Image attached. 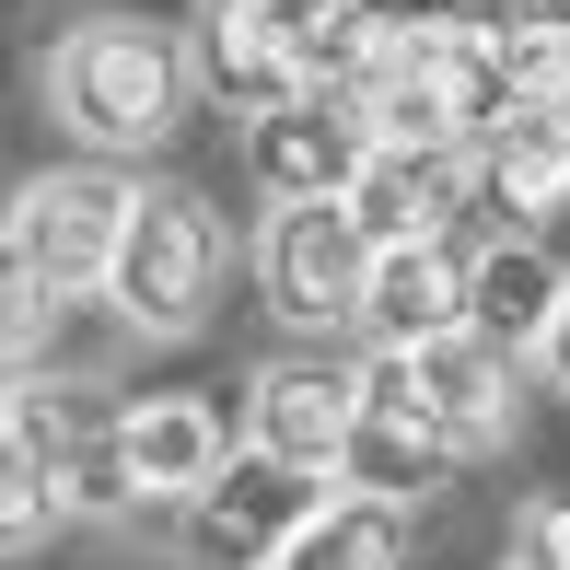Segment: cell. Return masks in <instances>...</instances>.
Returning a JSON list of instances; mask_svg holds the SVG:
<instances>
[{
	"label": "cell",
	"instance_id": "1",
	"mask_svg": "<svg viewBox=\"0 0 570 570\" xmlns=\"http://www.w3.org/2000/svg\"><path fill=\"white\" fill-rule=\"evenodd\" d=\"M326 82L361 94L373 140H407V151H478L512 117L501 36L454 12H350L326 47Z\"/></svg>",
	"mask_w": 570,
	"mask_h": 570
},
{
	"label": "cell",
	"instance_id": "2",
	"mask_svg": "<svg viewBox=\"0 0 570 570\" xmlns=\"http://www.w3.org/2000/svg\"><path fill=\"white\" fill-rule=\"evenodd\" d=\"M187 47L140 12H82L59 47L36 59V94L94 164H128V151H164L175 117H187Z\"/></svg>",
	"mask_w": 570,
	"mask_h": 570
},
{
	"label": "cell",
	"instance_id": "3",
	"mask_svg": "<svg viewBox=\"0 0 570 570\" xmlns=\"http://www.w3.org/2000/svg\"><path fill=\"white\" fill-rule=\"evenodd\" d=\"M512 396H524V350L478 338V326H454V338H431V350H373L361 361V407L420 431V443L454 454V465L512 443Z\"/></svg>",
	"mask_w": 570,
	"mask_h": 570
},
{
	"label": "cell",
	"instance_id": "4",
	"mask_svg": "<svg viewBox=\"0 0 570 570\" xmlns=\"http://www.w3.org/2000/svg\"><path fill=\"white\" fill-rule=\"evenodd\" d=\"M106 303H117V326H140V338H187V326L222 303V210L198 187H140Z\"/></svg>",
	"mask_w": 570,
	"mask_h": 570
},
{
	"label": "cell",
	"instance_id": "5",
	"mask_svg": "<svg viewBox=\"0 0 570 570\" xmlns=\"http://www.w3.org/2000/svg\"><path fill=\"white\" fill-rule=\"evenodd\" d=\"M361 279H373V233H361L350 198H292L256 233V292L292 338H326V326H361Z\"/></svg>",
	"mask_w": 570,
	"mask_h": 570
},
{
	"label": "cell",
	"instance_id": "6",
	"mask_svg": "<svg viewBox=\"0 0 570 570\" xmlns=\"http://www.w3.org/2000/svg\"><path fill=\"white\" fill-rule=\"evenodd\" d=\"M128 210H140V187H128L117 164H59L36 175V187L12 198V245L47 268V292L82 303L117 279V245H128Z\"/></svg>",
	"mask_w": 570,
	"mask_h": 570
},
{
	"label": "cell",
	"instance_id": "7",
	"mask_svg": "<svg viewBox=\"0 0 570 570\" xmlns=\"http://www.w3.org/2000/svg\"><path fill=\"white\" fill-rule=\"evenodd\" d=\"M361 164H373V117H361V94H338V82L292 94L279 117L245 128V175H256L268 210H292V198H350Z\"/></svg>",
	"mask_w": 570,
	"mask_h": 570
},
{
	"label": "cell",
	"instance_id": "8",
	"mask_svg": "<svg viewBox=\"0 0 570 570\" xmlns=\"http://www.w3.org/2000/svg\"><path fill=\"white\" fill-rule=\"evenodd\" d=\"M350 443H361V373L350 361H268V373L245 384V454L303 465V478L338 489Z\"/></svg>",
	"mask_w": 570,
	"mask_h": 570
},
{
	"label": "cell",
	"instance_id": "9",
	"mask_svg": "<svg viewBox=\"0 0 570 570\" xmlns=\"http://www.w3.org/2000/svg\"><path fill=\"white\" fill-rule=\"evenodd\" d=\"M315 501H326V478L268 465V454H233L222 478L187 501V559L198 570H268L303 524H315Z\"/></svg>",
	"mask_w": 570,
	"mask_h": 570
},
{
	"label": "cell",
	"instance_id": "10",
	"mask_svg": "<svg viewBox=\"0 0 570 570\" xmlns=\"http://www.w3.org/2000/svg\"><path fill=\"white\" fill-rule=\"evenodd\" d=\"M187 70H198V82H210L245 128H256V117H279L292 94H315V82H326V59H315V47L268 36V23H256V12H233V0H198V47H187Z\"/></svg>",
	"mask_w": 570,
	"mask_h": 570
},
{
	"label": "cell",
	"instance_id": "11",
	"mask_svg": "<svg viewBox=\"0 0 570 570\" xmlns=\"http://www.w3.org/2000/svg\"><path fill=\"white\" fill-rule=\"evenodd\" d=\"M478 198V151H407V140H373L350 210L373 245H454V210Z\"/></svg>",
	"mask_w": 570,
	"mask_h": 570
},
{
	"label": "cell",
	"instance_id": "12",
	"mask_svg": "<svg viewBox=\"0 0 570 570\" xmlns=\"http://www.w3.org/2000/svg\"><path fill=\"white\" fill-rule=\"evenodd\" d=\"M117 454H128V489L140 501H175L187 512L198 489L233 465V420L210 396H128L117 407Z\"/></svg>",
	"mask_w": 570,
	"mask_h": 570
},
{
	"label": "cell",
	"instance_id": "13",
	"mask_svg": "<svg viewBox=\"0 0 570 570\" xmlns=\"http://www.w3.org/2000/svg\"><path fill=\"white\" fill-rule=\"evenodd\" d=\"M465 315V256L454 245H373V279H361V338L373 350H431L454 338Z\"/></svg>",
	"mask_w": 570,
	"mask_h": 570
},
{
	"label": "cell",
	"instance_id": "14",
	"mask_svg": "<svg viewBox=\"0 0 570 570\" xmlns=\"http://www.w3.org/2000/svg\"><path fill=\"white\" fill-rule=\"evenodd\" d=\"M478 198L501 210V233H548L570 210V117H524L512 106L478 140Z\"/></svg>",
	"mask_w": 570,
	"mask_h": 570
},
{
	"label": "cell",
	"instance_id": "15",
	"mask_svg": "<svg viewBox=\"0 0 570 570\" xmlns=\"http://www.w3.org/2000/svg\"><path fill=\"white\" fill-rule=\"evenodd\" d=\"M559 292H570V268L535 245V233H501L489 256H465V315H478V338H501L524 361H535V338H548Z\"/></svg>",
	"mask_w": 570,
	"mask_h": 570
},
{
	"label": "cell",
	"instance_id": "16",
	"mask_svg": "<svg viewBox=\"0 0 570 570\" xmlns=\"http://www.w3.org/2000/svg\"><path fill=\"white\" fill-rule=\"evenodd\" d=\"M268 570H407V501H373V489H326V501H315V524H303Z\"/></svg>",
	"mask_w": 570,
	"mask_h": 570
},
{
	"label": "cell",
	"instance_id": "17",
	"mask_svg": "<svg viewBox=\"0 0 570 570\" xmlns=\"http://www.w3.org/2000/svg\"><path fill=\"white\" fill-rule=\"evenodd\" d=\"M59 524H70V489H59V465L36 454V431H23V420H0V559L47 548Z\"/></svg>",
	"mask_w": 570,
	"mask_h": 570
},
{
	"label": "cell",
	"instance_id": "18",
	"mask_svg": "<svg viewBox=\"0 0 570 570\" xmlns=\"http://www.w3.org/2000/svg\"><path fill=\"white\" fill-rule=\"evenodd\" d=\"M501 82L524 117H570V12H501Z\"/></svg>",
	"mask_w": 570,
	"mask_h": 570
},
{
	"label": "cell",
	"instance_id": "19",
	"mask_svg": "<svg viewBox=\"0 0 570 570\" xmlns=\"http://www.w3.org/2000/svg\"><path fill=\"white\" fill-rule=\"evenodd\" d=\"M47 315H59V292H47V268L12 245V222H0V361H23L47 338Z\"/></svg>",
	"mask_w": 570,
	"mask_h": 570
},
{
	"label": "cell",
	"instance_id": "20",
	"mask_svg": "<svg viewBox=\"0 0 570 570\" xmlns=\"http://www.w3.org/2000/svg\"><path fill=\"white\" fill-rule=\"evenodd\" d=\"M233 12H256L268 36H292V47H315V59H326V47H338V23L361 12V0H233Z\"/></svg>",
	"mask_w": 570,
	"mask_h": 570
},
{
	"label": "cell",
	"instance_id": "21",
	"mask_svg": "<svg viewBox=\"0 0 570 570\" xmlns=\"http://www.w3.org/2000/svg\"><path fill=\"white\" fill-rule=\"evenodd\" d=\"M501 570H570V501H524L512 512V559Z\"/></svg>",
	"mask_w": 570,
	"mask_h": 570
},
{
	"label": "cell",
	"instance_id": "22",
	"mask_svg": "<svg viewBox=\"0 0 570 570\" xmlns=\"http://www.w3.org/2000/svg\"><path fill=\"white\" fill-rule=\"evenodd\" d=\"M535 384H548V396H570V292H559L548 338H535Z\"/></svg>",
	"mask_w": 570,
	"mask_h": 570
},
{
	"label": "cell",
	"instance_id": "23",
	"mask_svg": "<svg viewBox=\"0 0 570 570\" xmlns=\"http://www.w3.org/2000/svg\"><path fill=\"white\" fill-rule=\"evenodd\" d=\"M12 396H23V384H12V361H0V420H12Z\"/></svg>",
	"mask_w": 570,
	"mask_h": 570
}]
</instances>
